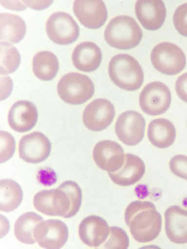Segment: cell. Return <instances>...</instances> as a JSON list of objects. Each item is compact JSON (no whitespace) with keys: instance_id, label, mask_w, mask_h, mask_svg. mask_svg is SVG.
Listing matches in <instances>:
<instances>
[{"instance_id":"obj_12","label":"cell","mask_w":187,"mask_h":249,"mask_svg":"<svg viewBox=\"0 0 187 249\" xmlns=\"http://www.w3.org/2000/svg\"><path fill=\"white\" fill-rule=\"evenodd\" d=\"M93 158L100 169L108 173H114L124 166L126 154L123 147L116 142L103 140L94 147Z\"/></svg>"},{"instance_id":"obj_20","label":"cell","mask_w":187,"mask_h":249,"mask_svg":"<svg viewBox=\"0 0 187 249\" xmlns=\"http://www.w3.org/2000/svg\"><path fill=\"white\" fill-rule=\"evenodd\" d=\"M145 174V164L143 160L129 153L126 155V161L120 170L114 173H109V177L116 185L128 187L140 181Z\"/></svg>"},{"instance_id":"obj_19","label":"cell","mask_w":187,"mask_h":249,"mask_svg":"<svg viewBox=\"0 0 187 249\" xmlns=\"http://www.w3.org/2000/svg\"><path fill=\"white\" fill-rule=\"evenodd\" d=\"M102 61V53L99 47L93 42L85 41L77 46L72 53V62L78 70L90 73L99 68Z\"/></svg>"},{"instance_id":"obj_1","label":"cell","mask_w":187,"mask_h":249,"mask_svg":"<svg viewBox=\"0 0 187 249\" xmlns=\"http://www.w3.org/2000/svg\"><path fill=\"white\" fill-rule=\"evenodd\" d=\"M125 220L132 236L139 243L152 242L161 231L162 217L150 202H132L126 209Z\"/></svg>"},{"instance_id":"obj_25","label":"cell","mask_w":187,"mask_h":249,"mask_svg":"<svg viewBox=\"0 0 187 249\" xmlns=\"http://www.w3.org/2000/svg\"><path fill=\"white\" fill-rule=\"evenodd\" d=\"M41 215L34 212H27L18 217L14 226V234L18 241L25 245L35 244L34 230L36 226L42 221Z\"/></svg>"},{"instance_id":"obj_22","label":"cell","mask_w":187,"mask_h":249,"mask_svg":"<svg viewBox=\"0 0 187 249\" xmlns=\"http://www.w3.org/2000/svg\"><path fill=\"white\" fill-rule=\"evenodd\" d=\"M148 138L154 147H169L175 141V127L168 120H153L148 127Z\"/></svg>"},{"instance_id":"obj_14","label":"cell","mask_w":187,"mask_h":249,"mask_svg":"<svg viewBox=\"0 0 187 249\" xmlns=\"http://www.w3.org/2000/svg\"><path fill=\"white\" fill-rule=\"evenodd\" d=\"M73 12L83 26L98 29L108 18L105 3L100 0H77L73 3Z\"/></svg>"},{"instance_id":"obj_11","label":"cell","mask_w":187,"mask_h":249,"mask_svg":"<svg viewBox=\"0 0 187 249\" xmlns=\"http://www.w3.org/2000/svg\"><path fill=\"white\" fill-rule=\"evenodd\" d=\"M33 204L36 209L44 215L63 217L68 214L71 206L69 195L58 188L37 193Z\"/></svg>"},{"instance_id":"obj_4","label":"cell","mask_w":187,"mask_h":249,"mask_svg":"<svg viewBox=\"0 0 187 249\" xmlns=\"http://www.w3.org/2000/svg\"><path fill=\"white\" fill-rule=\"evenodd\" d=\"M60 98L70 105H82L92 98L94 86L91 79L81 73H68L57 84Z\"/></svg>"},{"instance_id":"obj_7","label":"cell","mask_w":187,"mask_h":249,"mask_svg":"<svg viewBox=\"0 0 187 249\" xmlns=\"http://www.w3.org/2000/svg\"><path fill=\"white\" fill-rule=\"evenodd\" d=\"M170 104L171 93L168 87L163 82H151L147 84L140 92V108L147 115H162L168 109Z\"/></svg>"},{"instance_id":"obj_26","label":"cell","mask_w":187,"mask_h":249,"mask_svg":"<svg viewBox=\"0 0 187 249\" xmlns=\"http://www.w3.org/2000/svg\"><path fill=\"white\" fill-rule=\"evenodd\" d=\"M0 74L4 76L15 72L21 63L18 50L8 42H0Z\"/></svg>"},{"instance_id":"obj_9","label":"cell","mask_w":187,"mask_h":249,"mask_svg":"<svg viewBox=\"0 0 187 249\" xmlns=\"http://www.w3.org/2000/svg\"><path fill=\"white\" fill-rule=\"evenodd\" d=\"M145 120L141 114L129 110L117 119L115 132L118 138L128 146H135L141 142L145 132Z\"/></svg>"},{"instance_id":"obj_28","label":"cell","mask_w":187,"mask_h":249,"mask_svg":"<svg viewBox=\"0 0 187 249\" xmlns=\"http://www.w3.org/2000/svg\"><path fill=\"white\" fill-rule=\"evenodd\" d=\"M129 247V238L127 232L119 227H111V235L105 241L104 249H127Z\"/></svg>"},{"instance_id":"obj_2","label":"cell","mask_w":187,"mask_h":249,"mask_svg":"<svg viewBox=\"0 0 187 249\" xmlns=\"http://www.w3.org/2000/svg\"><path fill=\"white\" fill-rule=\"evenodd\" d=\"M109 76L119 88L137 91L142 86L144 73L140 63L134 57L121 53L112 57L109 64Z\"/></svg>"},{"instance_id":"obj_27","label":"cell","mask_w":187,"mask_h":249,"mask_svg":"<svg viewBox=\"0 0 187 249\" xmlns=\"http://www.w3.org/2000/svg\"><path fill=\"white\" fill-rule=\"evenodd\" d=\"M58 189L64 191L70 197L71 206L70 211L65 216V218H70L76 215L82 205V194L80 186L74 181H66L61 184Z\"/></svg>"},{"instance_id":"obj_17","label":"cell","mask_w":187,"mask_h":249,"mask_svg":"<svg viewBox=\"0 0 187 249\" xmlns=\"http://www.w3.org/2000/svg\"><path fill=\"white\" fill-rule=\"evenodd\" d=\"M37 119L38 112L35 104L24 100L15 103L8 116L9 124L17 133L32 130L37 123Z\"/></svg>"},{"instance_id":"obj_8","label":"cell","mask_w":187,"mask_h":249,"mask_svg":"<svg viewBox=\"0 0 187 249\" xmlns=\"http://www.w3.org/2000/svg\"><path fill=\"white\" fill-rule=\"evenodd\" d=\"M34 237L42 249H61L68 241L69 229L63 221L57 219L42 220L36 226Z\"/></svg>"},{"instance_id":"obj_15","label":"cell","mask_w":187,"mask_h":249,"mask_svg":"<svg viewBox=\"0 0 187 249\" xmlns=\"http://www.w3.org/2000/svg\"><path fill=\"white\" fill-rule=\"evenodd\" d=\"M135 12L143 28L150 31L161 28L167 17V9L161 0H139Z\"/></svg>"},{"instance_id":"obj_18","label":"cell","mask_w":187,"mask_h":249,"mask_svg":"<svg viewBox=\"0 0 187 249\" xmlns=\"http://www.w3.org/2000/svg\"><path fill=\"white\" fill-rule=\"evenodd\" d=\"M166 233L174 244H187V210L178 205L168 207L165 213Z\"/></svg>"},{"instance_id":"obj_24","label":"cell","mask_w":187,"mask_h":249,"mask_svg":"<svg viewBox=\"0 0 187 249\" xmlns=\"http://www.w3.org/2000/svg\"><path fill=\"white\" fill-rule=\"evenodd\" d=\"M23 193L21 186L12 179H2L0 181V210L12 212L23 201Z\"/></svg>"},{"instance_id":"obj_10","label":"cell","mask_w":187,"mask_h":249,"mask_svg":"<svg viewBox=\"0 0 187 249\" xmlns=\"http://www.w3.org/2000/svg\"><path fill=\"white\" fill-rule=\"evenodd\" d=\"M114 116L115 109L112 103L104 98H98L84 108L82 121L90 131L100 132L112 124Z\"/></svg>"},{"instance_id":"obj_16","label":"cell","mask_w":187,"mask_h":249,"mask_svg":"<svg viewBox=\"0 0 187 249\" xmlns=\"http://www.w3.org/2000/svg\"><path fill=\"white\" fill-rule=\"evenodd\" d=\"M111 232V228L104 218L97 215L85 217L79 226V236L82 243L90 248H98L104 244Z\"/></svg>"},{"instance_id":"obj_31","label":"cell","mask_w":187,"mask_h":249,"mask_svg":"<svg viewBox=\"0 0 187 249\" xmlns=\"http://www.w3.org/2000/svg\"><path fill=\"white\" fill-rule=\"evenodd\" d=\"M169 167L178 178L187 180V156L176 155L170 160Z\"/></svg>"},{"instance_id":"obj_30","label":"cell","mask_w":187,"mask_h":249,"mask_svg":"<svg viewBox=\"0 0 187 249\" xmlns=\"http://www.w3.org/2000/svg\"><path fill=\"white\" fill-rule=\"evenodd\" d=\"M176 30L184 36H187V3L179 6L173 15Z\"/></svg>"},{"instance_id":"obj_29","label":"cell","mask_w":187,"mask_h":249,"mask_svg":"<svg viewBox=\"0 0 187 249\" xmlns=\"http://www.w3.org/2000/svg\"><path fill=\"white\" fill-rule=\"evenodd\" d=\"M15 152V140L13 136L4 131L0 132V162L10 160Z\"/></svg>"},{"instance_id":"obj_3","label":"cell","mask_w":187,"mask_h":249,"mask_svg":"<svg viewBox=\"0 0 187 249\" xmlns=\"http://www.w3.org/2000/svg\"><path fill=\"white\" fill-rule=\"evenodd\" d=\"M142 31L138 23L130 16L121 15L112 19L106 27V42L118 50H130L139 45Z\"/></svg>"},{"instance_id":"obj_32","label":"cell","mask_w":187,"mask_h":249,"mask_svg":"<svg viewBox=\"0 0 187 249\" xmlns=\"http://www.w3.org/2000/svg\"><path fill=\"white\" fill-rule=\"evenodd\" d=\"M176 91L179 97L187 103V73L182 75L176 81Z\"/></svg>"},{"instance_id":"obj_6","label":"cell","mask_w":187,"mask_h":249,"mask_svg":"<svg viewBox=\"0 0 187 249\" xmlns=\"http://www.w3.org/2000/svg\"><path fill=\"white\" fill-rule=\"evenodd\" d=\"M46 32L54 43L69 45L78 39L80 28L69 13L55 12L47 21Z\"/></svg>"},{"instance_id":"obj_5","label":"cell","mask_w":187,"mask_h":249,"mask_svg":"<svg viewBox=\"0 0 187 249\" xmlns=\"http://www.w3.org/2000/svg\"><path fill=\"white\" fill-rule=\"evenodd\" d=\"M151 61L152 67L158 72L168 76L179 74L187 65L184 51L170 42H162L155 46L151 53Z\"/></svg>"},{"instance_id":"obj_21","label":"cell","mask_w":187,"mask_h":249,"mask_svg":"<svg viewBox=\"0 0 187 249\" xmlns=\"http://www.w3.org/2000/svg\"><path fill=\"white\" fill-rule=\"evenodd\" d=\"M26 33V25L18 15L11 13L0 14V40L1 42L19 43Z\"/></svg>"},{"instance_id":"obj_13","label":"cell","mask_w":187,"mask_h":249,"mask_svg":"<svg viewBox=\"0 0 187 249\" xmlns=\"http://www.w3.org/2000/svg\"><path fill=\"white\" fill-rule=\"evenodd\" d=\"M52 144L45 135L39 132L23 136L19 143L20 158L29 163L44 161L51 154Z\"/></svg>"},{"instance_id":"obj_23","label":"cell","mask_w":187,"mask_h":249,"mask_svg":"<svg viewBox=\"0 0 187 249\" xmlns=\"http://www.w3.org/2000/svg\"><path fill=\"white\" fill-rule=\"evenodd\" d=\"M32 68L33 73L37 79L44 81L52 80L58 73V58L51 52H39L33 57Z\"/></svg>"}]
</instances>
